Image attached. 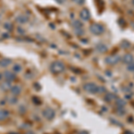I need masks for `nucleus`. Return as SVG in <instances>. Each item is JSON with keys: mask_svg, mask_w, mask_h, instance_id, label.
<instances>
[{"mask_svg": "<svg viewBox=\"0 0 134 134\" xmlns=\"http://www.w3.org/2000/svg\"><path fill=\"white\" fill-rule=\"evenodd\" d=\"M0 87L1 89H3V90H7V89H11V81H3L1 85H0Z\"/></svg>", "mask_w": 134, "mask_h": 134, "instance_id": "obj_11", "label": "nucleus"}, {"mask_svg": "<svg viewBox=\"0 0 134 134\" xmlns=\"http://www.w3.org/2000/svg\"><path fill=\"white\" fill-rule=\"evenodd\" d=\"M29 21V17L28 16L24 15V14H22V15H19L16 17V22L20 23V24H24L26 22H28Z\"/></svg>", "mask_w": 134, "mask_h": 134, "instance_id": "obj_6", "label": "nucleus"}, {"mask_svg": "<svg viewBox=\"0 0 134 134\" xmlns=\"http://www.w3.org/2000/svg\"><path fill=\"white\" fill-rule=\"evenodd\" d=\"M13 70L14 71V72H19L22 71V65H20V64H14L13 65Z\"/></svg>", "mask_w": 134, "mask_h": 134, "instance_id": "obj_12", "label": "nucleus"}, {"mask_svg": "<svg viewBox=\"0 0 134 134\" xmlns=\"http://www.w3.org/2000/svg\"><path fill=\"white\" fill-rule=\"evenodd\" d=\"M42 115H43V116L47 119V120H52V119L55 117L56 113H55V111H54L52 108L47 107V108H46V109L42 112Z\"/></svg>", "mask_w": 134, "mask_h": 134, "instance_id": "obj_3", "label": "nucleus"}, {"mask_svg": "<svg viewBox=\"0 0 134 134\" xmlns=\"http://www.w3.org/2000/svg\"><path fill=\"white\" fill-rule=\"evenodd\" d=\"M56 1H57L59 4H64V2H65V0H56Z\"/></svg>", "mask_w": 134, "mask_h": 134, "instance_id": "obj_20", "label": "nucleus"}, {"mask_svg": "<svg viewBox=\"0 0 134 134\" xmlns=\"http://www.w3.org/2000/svg\"><path fill=\"white\" fill-rule=\"evenodd\" d=\"M72 26H73V27H76L77 29H79L81 27V23L79 22V21H74V22H72Z\"/></svg>", "mask_w": 134, "mask_h": 134, "instance_id": "obj_16", "label": "nucleus"}, {"mask_svg": "<svg viewBox=\"0 0 134 134\" xmlns=\"http://www.w3.org/2000/svg\"><path fill=\"white\" fill-rule=\"evenodd\" d=\"M17 31H18V32L20 34H24V30H23V29H21V27H19V28L17 29Z\"/></svg>", "mask_w": 134, "mask_h": 134, "instance_id": "obj_19", "label": "nucleus"}, {"mask_svg": "<svg viewBox=\"0 0 134 134\" xmlns=\"http://www.w3.org/2000/svg\"><path fill=\"white\" fill-rule=\"evenodd\" d=\"M90 31L95 35H100L102 34L104 32V27L102 25L97 24V23H95V24H92L90 26Z\"/></svg>", "mask_w": 134, "mask_h": 134, "instance_id": "obj_2", "label": "nucleus"}, {"mask_svg": "<svg viewBox=\"0 0 134 134\" xmlns=\"http://www.w3.org/2000/svg\"><path fill=\"white\" fill-rule=\"evenodd\" d=\"M11 92L13 96H18L19 94L21 93V91H22V88L20 87L19 85H15V86H13L11 87Z\"/></svg>", "mask_w": 134, "mask_h": 134, "instance_id": "obj_8", "label": "nucleus"}, {"mask_svg": "<svg viewBox=\"0 0 134 134\" xmlns=\"http://www.w3.org/2000/svg\"><path fill=\"white\" fill-rule=\"evenodd\" d=\"M97 50H98L99 52H105V51L107 49L105 45H98V46L97 47Z\"/></svg>", "mask_w": 134, "mask_h": 134, "instance_id": "obj_15", "label": "nucleus"}, {"mask_svg": "<svg viewBox=\"0 0 134 134\" xmlns=\"http://www.w3.org/2000/svg\"><path fill=\"white\" fill-rule=\"evenodd\" d=\"M8 101H9L10 104H16V102H17V97H16V96H12V97H10L8 98Z\"/></svg>", "mask_w": 134, "mask_h": 134, "instance_id": "obj_13", "label": "nucleus"}, {"mask_svg": "<svg viewBox=\"0 0 134 134\" xmlns=\"http://www.w3.org/2000/svg\"><path fill=\"white\" fill-rule=\"evenodd\" d=\"M76 4H79V5H82L84 3V0H73Z\"/></svg>", "mask_w": 134, "mask_h": 134, "instance_id": "obj_18", "label": "nucleus"}, {"mask_svg": "<svg viewBox=\"0 0 134 134\" xmlns=\"http://www.w3.org/2000/svg\"><path fill=\"white\" fill-rule=\"evenodd\" d=\"M4 76H5V78H6V81H12L15 79V74H14L13 72H10V71H6L5 73H4Z\"/></svg>", "mask_w": 134, "mask_h": 134, "instance_id": "obj_7", "label": "nucleus"}, {"mask_svg": "<svg viewBox=\"0 0 134 134\" xmlns=\"http://www.w3.org/2000/svg\"><path fill=\"white\" fill-rule=\"evenodd\" d=\"M80 16H81V18L82 20L88 21V20H89V18H90V13L89 12V10L82 9L81 11V13H80Z\"/></svg>", "mask_w": 134, "mask_h": 134, "instance_id": "obj_4", "label": "nucleus"}, {"mask_svg": "<svg viewBox=\"0 0 134 134\" xmlns=\"http://www.w3.org/2000/svg\"><path fill=\"white\" fill-rule=\"evenodd\" d=\"M50 70H51V72H54V73L62 72L64 70V64L62 62H60V61H56V62H54L53 64H51Z\"/></svg>", "mask_w": 134, "mask_h": 134, "instance_id": "obj_1", "label": "nucleus"}, {"mask_svg": "<svg viewBox=\"0 0 134 134\" xmlns=\"http://www.w3.org/2000/svg\"><path fill=\"white\" fill-rule=\"evenodd\" d=\"M84 89L87 90L88 92H90V93H93V92H96L97 91V86L93 83H87V84L84 86Z\"/></svg>", "mask_w": 134, "mask_h": 134, "instance_id": "obj_5", "label": "nucleus"}, {"mask_svg": "<svg viewBox=\"0 0 134 134\" xmlns=\"http://www.w3.org/2000/svg\"><path fill=\"white\" fill-rule=\"evenodd\" d=\"M4 28L6 29V31H11L13 28L12 23H10V22H6V23L4 24Z\"/></svg>", "mask_w": 134, "mask_h": 134, "instance_id": "obj_14", "label": "nucleus"}, {"mask_svg": "<svg viewBox=\"0 0 134 134\" xmlns=\"http://www.w3.org/2000/svg\"><path fill=\"white\" fill-rule=\"evenodd\" d=\"M123 59H124L125 62H131V60H132V56H131V55H126Z\"/></svg>", "mask_w": 134, "mask_h": 134, "instance_id": "obj_17", "label": "nucleus"}, {"mask_svg": "<svg viewBox=\"0 0 134 134\" xmlns=\"http://www.w3.org/2000/svg\"><path fill=\"white\" fill-rule=\"evenodd\" d=\"M11 63H12V61L10 59H7V58L0 60V67H3V68L7 67V66H9L11 64Z\"/></svg>", "mask_w": 134, "mask_h": 134, "instance_id": "obj_10", "label": "nucleus"}, {"mask_svg": "<svg viewBox=\"0 0 134 134\" xmlns=\"http://www.w3.org/2000/svg\"><path fill=\"white\" fill-rule=\"evenodd\" d=\"M9 116V112L6 109H0V122L5 121Z\"/></svg>", "mask_w": 134, "mask_h": 134, "instance_id": "obj_9", "label": "nucleus"}, {"mask_svg": "<svg viewBox=\"0 0 134 134\" xmlns=\"http://www.w3.org/2000/svg\"><path fill=\"white\" fill-rule=\"evenodd\" d=\"M26 134H35V133L32 131H27V132H26Z\"/></svg>", "mask_w": 134, "mask_h": 134, "instance_id": "obj_21", "label": "nucleus"}]
</instances>
